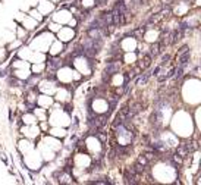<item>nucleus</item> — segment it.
I'll return each mask as SVG.
<instances>
[{"instance_id": "1", "label": "nucleus", "mask_w": 201, "mask_h": 185, "mask_svg": "<svg viewBox=\"0 0 201 185\" xmlns=\"http://www.w3.org/2000/svg\"><path fill=\"white\" fill-rule=\"evenodd\" d=\"M160 49H162V47H160V44H159V43H156V44L150 49V53H148V54H150L151 57H154V56H157V54L160 53Z\"/></svg>"}, {"instance_id": "2", "label": "nucleus", "mask_w": 201, "mask_h": 185, "mask_svg": "<svg viewBox=\"0 0 201 185\" xmlns=\"http://www.w3.org/2000/svg\"><path fill=\"white\" fill-rule=\"evenodd\" d=\"M151 59H153V57H151L150 54H145V56H144V60H142V63H141V68H142V69L148 68L150 63H151Z\"/></svg>"}, {"instance_id": "3", "label": "nucleus", "mask_w": 201, "mask_h": 185, "mask_svg": "<svg viewBox=\"0 0 201 185\" xmlns=\"http://www.w3.org/2000/svg\"><path fill=\"white\" fill-rule=\"evenodd\" d=\"M147 78H148V75H144V76H141V78L138 79V82H137V84H138V85H141V84H144V82L147 81Z\"/></svg>"}, {"instance_id": "4", "label": "nucleus", "mask_w": 201, "mask_h": 185, "mask_svg": "<svg viewBox=\"0 0 201 185\" xmlns=\"http://www.w3.org/2000/svg\"><path fill=\"white\" fill-rule=\"evenodd\" d=\"M160 71H162V65H160V66H157V68L154 69V72H153V73H154V75H159V72H160Z\"/></svg>"}]
</instances>
